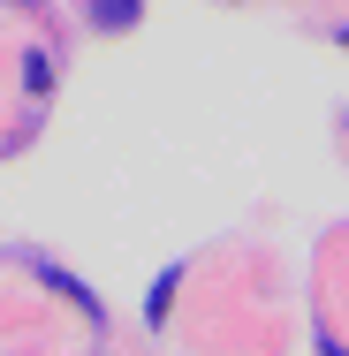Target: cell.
<instances>
[{"instance_id": "cell-1", "label": "cell", "mask_w": 349, "mask_h": 356, "mask_svg": "<svg viewBox=\"0 0 349 356\" xmlns=\"http://www.w3.org/2000/svg\"><path fill=\"white\" fill-rule=\"evenodd\" d=\"M319 356H349V349H334V341H319Z\"/></svg>"}, {"instance_id": "cell-2", "label": "cell", "mask_w": 349, "mask_h": 356, "mask_svg": "<svg viewBox=\"0 0 349 356\" xmlns=\"http://www.w3.org/2000/svg\"><path fill=\"white\" fill-rule=\"evenodd\" d=\"M342 46H349V31H342Z\"/></svg>"}]
</instances>
